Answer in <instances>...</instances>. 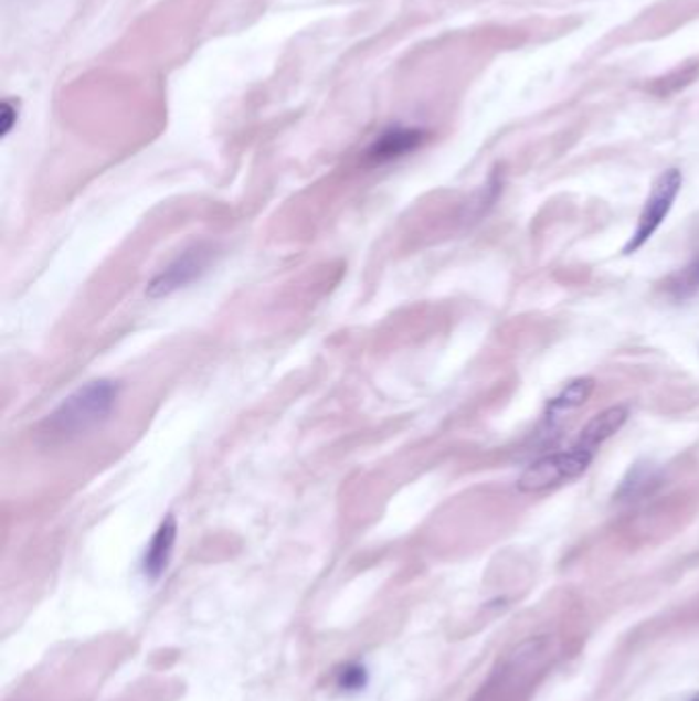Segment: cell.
Listing matches in <instances>:
<instances>
[{"label": "cell", "instance_id": "cell-1", "mask_svg": "<svg viewBox=\"0 0 699 701\" xmlns=\"http://www.w3.org/2000/svg\"><path fill=\"white\" fill-rule=\"evenodd\" d=\"M117 392L119 387L107 380L91 382L88 386L81 387L78 392H74L62 402L56 413H52L45 421V433L50 437L68 439L93 429L112 413L117 401Z\"/></svg>", "mask_w": 699, "mask_h": 701}, {"label": "cell", "instance_id": "cell-2", "mask_svg": "<svg viewBox=\"0 0 699 701\" xmlns=\"http://www.w3.org/2000/svg\"><path fill=\"white\" fill-rule=\"evenodd\" d=\"M593 458L595 454L579 445H572L566 452L546 454L542 458L531 461L519 476L517 490L523 495H540L550 488L560 487L562 482H571L589 470Z\"/></svg>", "mask_w": 699, "mask_h": 701}, {"label": "cell", "instance_id": "cell-3", "mask_svg": "<svg viewBox=\"0 0 699 701\" xmlns=\"http://www.w3.org/2000/svg\"><path fill=\"white\" fill-rule=\"evenodd\" d=\"M681 185H684V174L679 169H669L658 174L657 181L653 183V189L646 198L636 230L629 236L628 244L624 246V255H634L657 234V230L663 226L667 215L671 214Z\"/></svg>", "mask_w": 699, "mask_h": 701}, {"label": "cell", "instance_id": "cell-4", "mask_svg": "<svg viewBox=\"0 0 699 701\" xmlns=\"http://www.w3.org/2000/svg\"><path fill=\"white\" fill-rule=\"evenodd\" d=\"M210 261H212V248H208L203 244L189 248L158 275L157 279L148 287V294L152 298H162V296H169L181 287L189 286L191 282H195L200 277L201 273L208 269Z\"/></svg>", "mask_w": 699, "mask_h": 701}, {"label": "cell", "instance_id": "cell-5", "mask_svg": "<svg viewBox=\"0 0 699 701\" xmlns=\"http://www.w3.org/2000/svg\"><path fill=\"white\" fill-rule=\"evenodd\" d=\"M427 140V131L409 126H394L382 131L368 150V158L375 164L390 162L400 157H406L414 152L421 144Z\"/></svg>", "mask_w": 699, "mask_h": 701}, {"label": "cell", "instance_id": "cell-6", "mask_svg": "<svg viewBox=\"0 0 699 701\" xmlns=\"http://www.w3.org/2000/svg\"><path fill=\"white\" fill-rule=\"evenodd\" d=\"M626 421H628V408L626 406H612L600 415L593 416L586 423L585 429L581 431L574 445L595 454L601 445L605 444L607 439H612L615 433L626 425Z\"/></svg>", "mask_w": 699, "mask_h": 701}, {"label": "cell", "instance_id": "cell-7", "mask_svg": "<svg viewBox=\"0 0 699 701\" xmlns=\"http://www.w3.org/2000/svg\"><path fill=\"white\" fill-rule=\"evenodd\" d=\"M174 540H177V523L172 517H167L160 523V528L155 533L152 542L146 550V556H144V573L148 574L150 578H158L167 571Z\"/></svg>", "mask_w": 699, "mask_h": 701}, {"label": "cell", "instance_id": "cell-8", "mask_svg": "<svg viewBox=\"0 0 699 701\" xmlns=\"http://www.w3.org/2000/svg\"><path fill=\"white\" fill-rule=\"evenodd\" d=\"M593 390H595V380L593 378H576V380H572L558 392L552 401L548 402V418L554 421V418H560V416H564L571 411L581 408L591 399Z\"/></svg>", "mask_w": 699, "mask_h": 701}, {"label": "cell", "instance_id": "cell-9", "mask_svg": "<svg viewBox=\"0 0 699 701\" xmlns=\"http://www.w3.org/2000/svg\"><path fill=\"white\" fill-rule=\"evenodd\" d=\"M669 291H671L675 300H687L691 296H696L699 291V257L693 258L686 269L677 273L672 277L671 284H669Z\"/></svg>", "mask_w": 699, "mask_h": 701}, {"label": "cell", "instance_id": "cell-10", "mask_svg": "<svg viewBox=\"0 0 699 701\" xmlns=\"http://www.w3.org/2000/svg\"><path fill=\"white\" fill-rule=\"evenodd\" d=\"M0 128H2V136H7L14 124H17V117H19V109H17V103L13 100H4L2 107H0Z\"/></svg>", "mask_w": 699, "mask_h": 701}, {"label": "cell", "instance_id": "cell-11", "mask_svg": "<svg viewBox=\"0 0 699 701\" xmlns=\"http://www.w3.org/2000/svg\"><path fill=\"white\" fill-rule=\"evenodd\" d=\"M363 683H366V673L361 667H347L341 673V688L343 689L363 688Z\"/></svg>", "mask_w": 699, "mask_h": 701}, {"label": "cell", "instance_id": "cell-12", "mask_svg": "<svg viewBox=\"0 0 699 701\" xmlns=\"http://www.w3.org/2000/svg\"><path fill=\"white\" fill-rule=\"evenodd\" d=\"M696 701H699V700H696Z\"/></svg>", "mask_w": 699, "mask_h": 701}]
</instances>
